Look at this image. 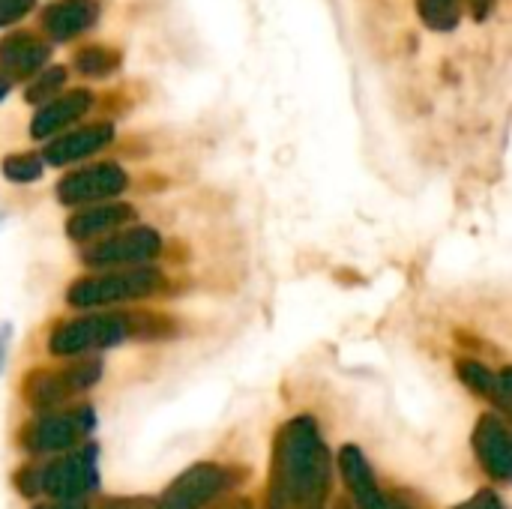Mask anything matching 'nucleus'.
I'll list each match as a JSON object with an SVG mask.
<instances>
[{
	"label": "nucleus",
	"instance_id": "f257e3e1",
	"mask_svg": "<svg viewBox=\"0 0 512 509\" xmlns=\"http://www.w3.org/2000/svg\"><path fill=\"white\" fill-rule=\"evenodd\" d=\"M330 489V453L312 417L288 420L270 453L264 509H300L321 504Z\"/></svg>",
	"mask_w": 512,
	"mask_h": 509
},
{
	"label": "nucleus",
	"instance_id": "f03ea898",
	"mask_svg": "<svg viewBox=\"0 0 512 509\" xmlns=\"http://www.w3.org/2000/svg\"><path fill=\"white\" fill-rule=\"evenodd\" d=\"M165 288V273L159 267L132 264L96 276H84L69 285L66 300L75 309H96V306H114L126 300H141L150 294H159Z\"/></svg>",
	"mask_w": 512,
	"mask_h": 509
},
{
	"label": "nucleus",
	"instance_id": "7ed1b4c3",
	"mask_svg": "<svg viewBox=\"0 0 512 509\" xmlns=\"http://www.w3.org/2000/svg\"><path fill=\"white\" fill-rule=\"evenodd\" d=\"M93 429H96V414L90 405H72V408L60 405L51 411H39V417L21 429L18 441L33 456H51L81 447Z\"/></svg>",
	"mask_w": 512,
	"mask_h": 509
},
{
	"label": "nucleus",
	"instance_id": "20e7f679",
	"mask_svg": "<svg viewBox=\"0 0 512 509\" xmlns=\"http://www.w3.org/2000/svg\"><path fill=\"white\" fill-rule=\"evenodd\" d=\"M132 339L129 312H108V315H81L63 321L51 330L48 351L54 357H84L93 351L117 348Z\"/></svg>",
	"mask_w": 512,
	"mask_h": 509
},
{
	"label": "nucleus",
	"instance_id": "39448f33",
	"mask_svg": "<svg viewBox=\"0 0 512 509\" xmlns=\"http://www.w3.org/2000/svg\"><path fill=\"white\" fill-rule=\"evenodd\" d=\"M99 378H102V360L81 357L78 363H66L60 369L27 372L21 384V396L33 411H51L87 393L93 384H99Z\"/></svg>",
	"mask_w": 512,
	"mask_h": 509
},
{
	"label": "nucleus",
	"instance_id": "423d86ee",
	"mask_svg": "<svg viewBox=\"0 0 512 509\" xmlns=\"http://www.w3.org/2000/svg\"><path fill=\"white\" fill-rule=\"evenodd\" d=\"M99 450L96 444H84L60 453L48 465L39 468V495L54 501H84L99 489Z\"/></svg>",
	"mask_w": 512,
	"mask_h": 509
},
{
	"label": "nucleus",
	"instance_id": "0eeeda50",
	"mask_svg": "<svg viewBox=\"0 0 512 509\" xmlns=\"http://www.w3.org/2000/svg\"><path fill=\"white\" fill-rule=\"evenodd\" d=\"M240 480H243V474L237 468L201 462V465H192L189 471H183L162 492V498L156 504H150V509H207L216 498L228 495Z\"/></svg>",
	"mask_w": 512,
	"mask_h": 509
},
{
	"label": "nucleus",
	"instance_id": "6e6552de",
	"mask_svg": "<svg viewBox=\"0 0 512 509\" xmlns=\"http://www.w3.org/2000/svg\"><path fill=\"white\" fill-rule=\"evenodd\" d=\"M162 249V240L153 228H129L111 237H96V243H87L81 258L93 270L105 267H132V264H147L156 258Z\"/></svg>",
	"mask_w": 512,
	"mask_h": 509
},
{
	"label": "nucleus",
	"instance_id": "1a4fd4ad",
	"mask_svg": "<svg viewBox=\"0 0 512 509\" xmlns=\"http://www.w3.org/2000/svg\"><path fill=\"white\" fill-rule=\"evenodd\" d=\"M126 189V174L114 162L90 165L81 171L66 174L57 183V201L75 207V204H93V201H111Z\"/></svg>",
	"mask_w": 512,
	"mask_h": 509
},
{
	"label": "nucleus",
	"instance_id": "9d476101",
	"mask_svg": "<svg viewBox=\"0 0 512 509\" xmlns=\"http://www.w3.org/2000/svg\"><path fill=\"white\" fill-rule=\"evenodd\" d=\"M474 456L483 465L486 474L495 480H510L512 477V435L507 423L495 414H483L477 429H474Z\"/></svg>",
	"mask_w": 512,
	"mask_h": 509
},
{
	"label": "nucleus",
	"instance_id": "9b49d317",
	"mask_svg": "<svg viewBox=\"0 0 512 509\" xmlns=\"http://www.w3.org/2000/svg\"><path fill=\"white\" fill-rule=\"evenodd\" d=\"M339 474L348 483V492H351L357 509H393L390 498L381 492V486H378V480L372 474V465H369V459L363 456L360 447H354V444L342 447Z\"/></svg>",
	"mask_w": 512,
	"mask_h": 509
},
{
	"label": "nucleus",
	"instance_id": "f8f14e48",
	"mask_svg": "<svg viewBox=\"0 0 512 509\" xmlns=\"http://www.w3.org/2000/svg\"><path fill=\"white\" fill-rule=\"evenodd\" d=\"M99 0H57L51 6H45L42 12V30L57 39V42H69L78 33L90 30L99 18Z\"/></svg>",
	"mask_w": 512,
	"mask_h": 509
},
{
	"label": "nucleus",
	"instance_id": "ddd939ff",
	"mask_svg": "<svg viewBox=\"0 0 512 509\" xmlns=\"http://www.w3.org/2000/svg\"><path fill=\"white\" fill-rule=\"evenodd\" d=\"M114 138V126L108 120H99V123H87L69 135H60L54 138L48 147H45V159L51 165H69V162H78L96 150H102L105 144H111Z\"/></svg>",
	"mask_w": 512,
	"mask_h": 509
},
{
	"label": "nucleus",
	"instance_id": "4468645a",
	"mask_svg": "<svg viewBox=\"0 0 512 509\" xmlns=\"http://www.w3.org/2000/svg\"><path fill=\"white\" fill-rule=\"evenodd\" d=\"M135 219V207L132 204H123V201H105V204H96V207H87L81 213H75L69 222H66V234L78 243H90L114 228H120L123 222H132Z\"/></svg>",
	"mask_w": 512,
	"mask_h": 509
},
{
	"label": "nucleus",
	"instance_id": "2eb2a0df",
	"mask_svg": "<svg viewBox=\"0 0 512 509\" xmlns=\"http://www.w3.org/2000/svg\"><path fill=\"white\" fill-rule=\"evenodd\" d=\"M48 54H51L48 42H42L36 33L27 30H15L0 42V66L15 78L36 75L48 63Z\"/></svg>",
	"mask_w": 512,
	"mask_h": 509
},
{
	"label": "nucleus",
	"instance_id": "dca6fc26",
	"mask_svg": "<svg viewBox=\"0 0 512 509\" xmlns=\"http://www.w3.org/2000/svg\"><path fill=\"white\" fill-rule=\"evenodd\" d=\"M93 105V93L90 90H72L66 96H54L45 102V108L33 117L30 123V135L33 138H48L60 129H66L69 123L81 120Z\"/></svg>",
	"mask_w": 512,
	"mask_h": 509
},
{
	"label": "nucleus",
	"instance_id": "f3484780",
	"mask_svg": "<svg viewBox=\"0 0 512 509\" xmlns=\"http://www.w3.org/2000/svg\"><path fill=\"white\" fill-rule=\"evenodd\" d=\"M456 372H459V378L465 381V387H471L477 396H486V399H492L501 411H510V369L501 372V375H495L489 366H483V363H477V360H459Z\"/></svg>",
	"mask_w": 512,
	"mask_h": 509
},
{
	"label": "nucleus",
	"instance_id": "a211bd4d",
	"mask_svg": "<svg viewBox=\"0 0 512 509\" xmlns=\"http://www.w3.org/2000/svg\"><path fill=\"white\" fill-rule=\"evenodd\" d=\"M75 69L87 78H108L120 69V51L105 45H90L75 54Z\"/></svg>",
	"mask_w": 512,
	"mask_h": 509
},
{
	"label": "nucleus",
	"instance_id": "6ab92c4d",
	"mask_svg": "<svg viewBox=\"0 0 512 509\" xmlns=\"http://www.w3.org/2000/svg\"><path fill=\"white\" fill-rule=\"evenodd\" d=\"M417 12L432 30H453L462 18V0H417Z\"/></svg>",
	"mask_w": 512,
	"mask_h": 509
},
{
	"label": "nucleus",
	"instance_id": "aec40b11",
	"mask_svg": "<svg viewBox=\"0 0 512 509\" xmlns=\"http://www.w3.org/2000/svg\"><path fill=\"white\" fill-rule=\"evenodd\" d=\"M66 84V69L63 66H51V69H45V72H36L33 75V81H30V87H27V102L33 105V102H48V99H54L57 96V90Z\"/></svg>",
	"mask_w": 512,
	"mask_h": 509
},
{
	"label": "nucleus",
	"instance_id": "412c9836",
	"mask_svg": "<svg viewBox=\"0 0 512 509\" xmlns=\"http://www.w3.org/2000/svg\"><path fill=\"white\" fill-rule=\"evenodd\" d=\"M3 174H6V180H15V183L39 180V177H42V159L33 156V153L6 156V159H3Z\"/></svg>",
	"mask_w": 512,
	"mask_h": 509
},
{
	"label": "nucleus",
	"instance_id": "4be33fe9",
	"mask_svg": "<svg viewBox=\"0 0 512 509\" xmlns=\"http://www.w3.org/2000/svg\"><path fill=\"white\" fill-rule=\"evenodd\" d=\"M15 486L24 498H36L39 495V465H24L15 477Z\"/></svg>",
	"mask_w": 512,
	"mask_h": 509
},
{
	"label": "nucleus",
	"instance_id": "5701e85b",
	"mask_svg": "<svg viewBox=\"0 0 512 509\" xmlns=\"http://www.w3.org/2000/svg\"><path fill=\"white\" fill-rule=\"evenodd\" d=\"M453 509H507V504H504V498L495 489H480L471 501H465V504H459V507Z\"/></svg>",
	"mask_w": 512,
	"mask_h": 509
},
{
	"label": "nucleus",
	"instance_id": "b1692460",
	"mask_svg": "<svg viewBox=\"0 0 512 509\" xmlns=\"http://www.w3.org/2000/svg\"><path fill=\"white\" fill-rule=\"evenodd\" d=\"M33 9V0H0V24H15Z\"/></svg>",
	"mask_w": 512,
	"mask_h": 509
},
{
	"label": "nucleus",
	"instance_id": "393cba45",
	"mask_svg": "<svg viewBox=\"0 0 512 509\" xmlns=\"http://www.w3.org/2000/svg\"><path fill=\"white\" fill-rule=\"evenodd\" d=\"M150 504L153 501H147V498H111L99 509H150Z\"/></svg>",
	"mask_w": 512,
	"mask_h": 509
},
{
	"label": "nucleus",
	"instance_id": "a878e982",
	"mask_svg": "<svg viewBox=\"0 0 512 509\" xmlns=\"http://www.w3.org/2000/svg\"><path fill=\"white\" fill-rule=\"evenodd\" d=\"M468 9H471V15L477 18V21H486L489 15H492V9H495V0H462Z\"/></svg>",
	"mask_w": 512,
	"mask_h": 509
},
{
	"label": "nucleus",
	"instance_id": "bb28decb",
	"mask_svg": "<svg viewBox=\"0 0 512 509\" xmlns=\"http://www.w3.org/2000/svg\"><path fill=\"white\" fill-rule=\"evenodd\" d=\"M210 509H255V504H252L249 498H240V495H234V498H225V495H222V501L216 498V501L210 504Z\"/></svg>",
	"mask_w": 512,
	"mask_h": 509
},
{
	"label": "nucleus",
	"instance_id": "cd10ccee",
	"mask_svg": "<svg viewBox=\"0 0 512 509\" xmlns=\"http://www.w3.org/2000/svg\"><path fill=\"white\" fill-rule=\"evenodd\" d=\"M33 509H90L84 501H48V504H39V507H33Z\"/></svg>",
	"mask_w": 512,
	"mask_h": 509
},
{
	"label": "nucleus",
	"instance_id": "c85d7f7f",
	"mask_svg": "<svg viewBox=\"0 0 512 509\" xmlns=\"http://www.w3.org/2000/svg\"><path fill=\"white\" fill-rule=\"evenodd\" d=\"M9 336H12V333H9V327H3V330H0V369H3V360H6V348H9Z\"/></svg>",
	"mask_w": 512,
	"mask_h": 509
},
{
	"label": "nucleus",
	"instance_id": "c756f323",
	"mask_svg": "<svg viewBox=\"0 0 512 509\" xmlns=\"http://www.w3.org/2000/svg\"><path fill=\"white\" fill-rule=\"evenodd\" d=\"M9 87H12V75H9V72H6V69L0 66V99H3L6 93H9Z\"/></svg>",
	"mask_w": 512,
	"mask_h": 509
},
{
	"label": "nucleus",
	"instance_id": "7c9ffc66",
	"mask_svg": "<svg viewBox=\"0 0 512 509\" xmlns=\"http://www.w3.org/2000/svg\"><path fill=\"white\" fill-rule=\"evenodd\" d=\"M336 509H357V507H354V504H345V501H339V504H336Z\"/></svg>",
	"mask_w": 512,
	"mask_h": 509
},
{
	"label": "nucleus",
	"instance_id": "2f4dec72",
	"mask_svg": "<svg viewBox=\"0 0 512 509\" xmlns=\"http://www.w3.org/2000/svg\"><path fill=\"white\" fill-rule=\"evenodd\" d=\"M300 509H324V504H309V507H300Z\"/></svg>",
	"mask_w": 512,
	"mask_h": 509
}]
</instances>
